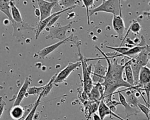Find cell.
<instances>
[{
  "label": "cell",
  "instance_id": "1",
  "mask_svg": "<svg viewBox=\"0 0 150 120\" xmlns=\"http://www.w3.org/2000/svg\"><path fill=\"white\" fill-rule=\"evenodd\" d=\"M96 47L101 52L104 56L103 58H94V59H85L86 61L90 60H96L105 59L107 61L108 66L107 70L104 77V81L101 84L104 87V92L103 100L104 102L107 104L112 100V95L115 93V91L121 87H126L129 88L132 87L123 78V73L124 69V64H121L118 63V59L115 58L110 59L107 56L98 46Z\"/></svg>",
  "mask_w": 150,
  "mask_h": 120
},
{
  "label": "cell",
  "instance_id": "2",
  "mask_svg": "<svg viewBox=\"0 0 150 120\" xmlns=\"http://www.w3.org/2000/svg\"><path fill=\"white\" fill-rule=\"evenodd\" d=\"M73 39V42L76 44L78 51L79 55L80 57V61L81 63V66L83 71V91L85 92L87 95L91 90L93 87V83L91 80V74L92 73V64L87 65V61L85 60V58L83 57V55L80 52V43L78 41L77 37H74Z\"/></svg>",
  "mask_w": 150,
  "mask_h": 120
},
{
  "label": "cell",
  "instance_id": "3",
  "mask_svg": "<svg viewBox=\"0 0 150 120\" xmlns=\"http://www.w3.org/2000/svg\"><path fill=\"white\" fill-rule=\"evenodd\" d=\"M121 1L117 0H103L99 6L93 9H90L88 15L90 16L94 13L99 12L110 13L113 15H122Z\"/></svg>",
  "mask_w": 150,
  "mask_h": 120
},
{
  "label": "cell",
  "instance_id": "4",
  "mask_svg": "<svg viewBox=\"0 0 150 120\" xmlns=\"http://www.w3.org/2000/svg\"><path fill=\"white\" fill-rule=\"evenodd\" d=\"M73 21L70 22L68 24L62 26L60 23H57L56 25H53L49 28V34L46 36V39H57L61 40H63L67 37L66 36L67 32L71 28Z\"/></svg>",
  "mask_w": 150,
  "mask_h": 120
},
{
  "label": "cell",
  "instance_id": "5",
  "mask_svg": "<svg viewBox=\"0 0 150 120\" xmlns=\"http://www.w3.org/2000/svg\"><path fill=\"white\" fill-rule=\"evenodd\" d=\"M81 66L80 61L74 63L69 61L68 64L63 68L59 73H56V77L53 81V85L63 83L70 76V74Z\"/></svg>",
  "mask_w": 150,
  "mask_h": 120
},
{
  "label": "cell",
  "instance_id": "6",
  "mask_svg": "<svg viewBox=\"0 0 150 120\" xmlns=\"http://www.w3.org/2000/svg\"><path fill=\"white\" fill-rule=\"evenodd\" d=\"M59 1H44L38 0L37 4L39 6V9L40 12V20L38 23H40L45 19L47 18L52 14V10L58 3Z\"/></svg>",
  "mask_w": 150,
  "mask_h": 120
},
{
  "label": "cell",
  "instance_id": "7",
  "mask_svg": "<svg viewBox=\"0 0 150 120\" xmlns=\"http://www.w3.org/2000/svg\"><path fill=\"white\" fill-rule=\"evenodd\" d=\"M93 66L94 70L91 74L93 83H94L95 84L97 83H103L107 72V67L103 66L100 60L96 62Z\"/></svg>",
  "mask_w": 150,
  "mask_h": 120
},
{
  "label": "cell",
  "instance_id": "8",
  "mask_svg": "<svg viewBox=\"0 0 150 120\" xmlns=\"http://www.w3.org/2000/svg\"><path fill=\"white\" fill-rule=\"evenodd\" d=\"M32 107V104H29V105L25 106L24 107L21 105L12 106L10 110L9 115L13 119L19 120L23 118L26 113L29 112Z\"/></svg>",
  "mask_w": 150,
  "mask_h": 120
},
{
  "label": "cell",
  "instance_id": "9",
  "mask_svg": "<svg viewBox=\"0 0 150 120\" xmlns=\"http://www.w3.org/2000/svg\"><path fill=\"white\" fill-rule=\"evenodd\" d=\"M73 37V35L71 34V35H70L69 36H68L66 39H65L63 40H61L59 41L54 44H53L52 45H50L49 46H47L41 50H40L38 53V55L39 57V58L40 59H43L45 58L46 56H47L48 54H49L50 53H52L54 50H55L57 48H58L60 45H62V44L66 43V42H69V41H71Z\"/></svg>",
  "mask_w": 150,
  "mask_h": 120
},
{
  "label": "cell",
  "instance_id": "10",
  "mask_svg": "<svg viewBox=\"0 0 150 120\" xmlns=\"http://www.w3.org/2000/svg\"><path fill=\"white\" fill-rule=\"evenodd\" d=\"M75 7H71V8H66V9H62L60 11H58L57 12H55L53 13H52L50 15V16H49V17H47V18L43 20H42V22H40V23H38V27L36 29V33H35V39H38V38L39 37L40 33L46 28L48 23L49 22V21L55 16L56 15H61L62 13L66 12V11H69V10H71L73 8H74Z\"/></svg>",
  "mask_w": 150,
  "mask_h": 120
},
{
  "label": "cell",
  "instance_id": "11",
  "mask_svg": "<svg viewBox=\"0 0 150 120\" xmlns=\"http://www.w3.org/2000/svg\"><path fill=\"white\" fill-rule=\"evenodd\" d=\"M112 24L114 31L118 34L120 39H123L125 27L122 15H113Z\"/></svg>",
  "mask_w": 150,
  "mask_h": 120
},
{
  "label": "cell",
  "instance_id": "12",
  "mask_svg": "<svg viewBox=\"0 0 150 120\" xmlns=\"http://www.w3.org/2000/svg\"><path fill=\"white\" fill-rule=\"evenodd\" d=\"M31 81H32V78H31L30 75L25 77L24 83L18 92L17 96L15 100L13 106L20 105L21 102L23 101V100L25 97L28 89L29 87V85L30 84Z\"/></svg>",
  "mask_w": 150,
  "mask_h": 120
},
{
  "label": "cell",
  "instance_id": "13",
  "mask_svg": "<svg viewBox=\"0 0 150 120\" xmlns=\"http://www.w3.org/2000/svg\"><path fill=\"white\" fill-rule=\"evenodd\" d=\"M150 54V46H148L139 54L132 58V61L139 67L142 68L146 66L148 61V56Z\"/></svg>",
  "mask_w": 150,
  "mask_h": 120
},
{
  "label": "cell",
  "instance_id": "14",
  "mask_svg": "<svg viewBox=\"0 0 150 120\" xmlns=\"http://www.w3.org/2000/svg\"><path fill=\"white\" fill-rule=\"evenodd\" d=\"M118 94V97H119V102H120V104L122 105L124 108L125 111L126 113L127 117H129L131 115L137 114L139 112V111L135 108H134L132 107H131L130 105L128 104L127 102L126 98L124 97V95L121 93V91H118L117 92Z\"/></svg>",
  "mask_w": 150,
  "mask_h": 120
},
{
  "label": "cell",
  "instance_id": "15",
  "mask_svg": "<svg viewBox=\"0 0 150 120\" xmlns=\"http://www.w3.org/2000/svg\"><path fill=\"white\" fill-rule=\"evenodd\" d=\"M13 29V36L16 37V38H19V36L22 34V32L23 30L28 29V30H35L36 29L31 26H30L29 24L22 22V23H16L15 22V23L12 25Z\"/></svg>",
  "mask_w": 150,
  "mask_h": 120
},
{
  "label": "cell",
  "instance_id": "16",
  "mask_svg": "<svg viewBox=\"0 0 150 120\" xmlns=\"http://www.w3.org/2000/svg\"><path fill=\"white\" fill-rule=\"evenodd\" d=\"M150 82V68L146 66L142 67L140 70L138 78V85L142 87V85Z\"/></svg>",
  "mask_w": 150,
  "mask_h": 120
},
{
  "label": "cell",
  "instance_id": "17",
  "mask_svg": "<svg viewBox=\"0 0 150 120\" xmlns=\"http://www.w3.org/2000/svg\"><path fill=\"white\" fill-rule=\"evenodd\" d=\"M9 5L11 13L13 20L16 23H22L23 22V20L22 18L21 12L19 9L15 5V3L13 2V1H10Z\"/></svg>",
  "mask_w": 150,
  "mask_h": 120
},
{
  "label": "cell",
  "instance_id": "18",
  "mask_svg": "<svg viewBox=\"0 0 150 120\" xmlns=\"http://www.w3.org/2000/svg\"><path fill=\"white\" fill-rule=\"evenodd\" d=\"M130 58H129L128 60L125 61L124 63V71L125 73V77H126V81L128 83L129 85L131 86H134V76H133V73L131 67V66L129 64V60Z\"/></svg>",
  "mask_w": 150,
  "mask_h": 120
},
{
  "label": "cell",
  "instance_id": "19",
  "mask_svg": "<svg viewBox=\"0 0 150 120\" xmlns=\"http://www.w3.org/2000/svg\"><path fill=\"white\" fill-rule=\"evenodd\" d=\"M9 2L10 1H0V11L4 13L8 18L12 25H13L15 22L13 20L11 16Z\"/></svg>",
  "mask_w": 150,
  "mask_h": 120
},
{
  "label": "cell",
  "instance_id": "20",
  "mask_svg": "<svg viewBox=\"0 0 150 120\" xmlns=\"http://www.w3.org/2000/svg\"><path fill=\"white\" fill-rule=\"evenodd\" d=\"M98 116H100V119L101 120H104L105 116L110 115V112L111 111L108 108L106 104L104 102V100L102 99L100 102V104L98 108Z\"/></svg>",
  "mask_w": 150,
  "mask_h": 120
},
{
  "label": "cell",
  "instance_id": "21",
  "mask_svg": "<svg viewBox=\"0 0 150 120\" xmlns=\"http://www.w3.org/2000/svg\"><path fill=\"white\" fill-rule=\"evenodd\" d=\"M141 29V25L140 23L136 20H132V21L131 22L130 25H129V27L125 34V35H124V38L122 39V43L120 45V46H122L124 40L126 39V37H127V36L128 35V33L130 32H132V33H136V34H138L140 32Z\"/></svg>",
  "mask_w": 150,
  "mask_h": 120
},
{
  "label": "cell",
  "instance_id": "22",
  "mask_svg": "<svg viewBox=\"0 0 150 120\" xmlns=\"http://www.w3.org/2000/svg\"><path fill=\"white\" fill-rule=\"evenodd\" d=\"M88 101L91 102L100 101L103 98L97 87L96 85H93L91 90L88 94Z\"/></svg>",
  "mask_w": 150,
  "mask_h": 120
},
{
  "label": "cell",
  "instance_id": "23",
  "mask_svg": "<svg viewBox=\"0 0 150 120\" xmlns=\"http://www.w3.org/2000/svg\"><path fill=\"white\" fill-rule=\"evenodd\" d=\"M127 95V97H125L127 102L129 105H132L133 107H137V104L139 102V100L138 97L135 95V94L133 92L131 89L128 88V90L125 92Z\"/></svg>",
  "mask_w": 150,
  "mask_h": 120
},
{
  "label": "cell",
  "instance_id": "24",
  "mask_svg": "<svg viewBox=\"0 0 150 120\" xmlns=\"http://www.w3.org/2000/svg\"><path fill=\"white\" fill-rule=\"evenodd\" d=\"M42 97H43V95H42V94L41 93L38 95V99H37L36 101L34 102L33 105V107L32 108L31 110L30 111V112H29V114L26 115V116L25 118V119H24L23 120H33V116H34V114H35V113L36 112V109H37L38 106H39V104H40V100H41V98H42Z\"/></svg>",
  "mask_w": 150,
  "mask_h": 120
},
{
  "label": "cell",
  "instance_id": "25",
  "mask_svg": "<svg viewBox=\"0 0 150 120\" xmlns=\"http://www.w3.org/2000/svg\"><path fill=\"white\" fill-rule=\"evenodd\" d=\"M47 84L45 85H42L40 87H29L28 89L26 94L25 95L26 97H28V96L30 95H39L46 87Z\"/></svg>",
  "mask_w": 150,
  "mask_h": 120
},
{
  "label": "cell",
  "instance_id": "26",
  "mask_svg": "<svg viewBox=\"0 0 150 120\" xmlns=\"http://www.w3.org/2000/svg\"><path fill=\"white\" fill-rule=\"evenodd\" d=\"M79 1L75 0H62L58 1V4H59L63 8H66V9L71 7H76V5L77 4H79Z\"/></svg>",
  "mask_w": 150,
  "mask_h": 120
},
{
  "label": "cell",
  "instance_id": "27",
  "mask_svg": "<svg viewBox=\"0 0 150 120\" xmlns=\"http://www.w3.org/2000/svg\"><path fill=\"white\" fill-rule=\"evenodd\" d=\"M82 3L84 5L86 11H87V23L88 25H90V16L88 15V11H89V8L90 7H91L93 5L94 6V0H82Z\"/></svg>",
  "mask_w": 150,
  "mask_h": 120
},
{
  "label": "cell",
  "instance_id": "28",
  "mask_svg": "<svg viewBox=\"0 0 150 120\" xmlns=\"http://www.w3.org/2000/svg\"><path fill=\"white\" fill-rule=\"evenodd\" d=\"M137 107L146 116V117L148 118V119L149 120V112H150V108L148 106L145 105L139 102L137 104Z\"/></svg>",
  "mask_w": 150,
  "mask_h": 120
},
{
  "label": "cell",
  "instance_id": "29",
  "mask_svg": "<svg viewBox=\"0 0 150 120\" xmlns=\"http://www.w3.org/2000/svg\"><path fill=\"white\" fill-rule=\"evenodd\" d=\"M142 90L144 91L145 92L146 94V97H147V103L148 104L149 106H150L149 104V97H150V82L146 83L144 85H142Z\"/></svg>",
  "mask_w": 150,
  "mask_h": 120
},
{
  "label": "cell",
  "instance_id": "30",
  "mask_svg": "<svg viewBox=\"0 0 150 120\" xmlns=\"http://www.w3.org/2000/svg\"><path fill=\"white\" fill-rule=\"evenodd\" d=\"M107 106L108 107V108L113 112H114L116 111L117 106L118 105H121L120 102L119 101H117L115 100H111L107 102L106 104Z\"/></svg>",
  "mask_w": 150,
  "mask_h": 120
},
{
  "label": "cell",
  "instance_id": "31",
  "mask_svg": "<svg viewBox=\"0 0 150 120\" xmlns=\"http://www.w3.org/2000/svg\"><path fill=\"white\" fill-rule=\"evenodd\" d=\"M6 103L5 102V101L4 100L2 97H0V119L1 118L2 115L4 110V108L6 105Z\"/></svg>",
  "mask_w": 150,
  "mask_h": 120
},
{
  "label": "cell",
  "instance_id": "32",
  "mask_svg": "<svg viewBox=\"0 0 150 120\" xmlns=\"http://www.w3.org/2000/svg\"><path fill=\"white\" fill-rule=\"evenodd\" d=\"M61 16V15H56L55 16H54L48 23L46 28H50V27H52V26H53L54 25V23L56 22V21L59 19V18Z\"/></svg>",
  "mask_w": 150,
  "mask_h": 120
},
{
  "label": "cell",
  "instance_id": "33",
  "mask_svg": "<svg viewBox=\"0 0 150 120\" xmlns=\"http://www.w3.org/2000/svg\"><path fill=\"white\" fill-rule=\"evenodd\" d=\"M93 120H101L100 118V116H98V115L96 114H93Z\"/></svg>",
  "mask_w": 150,
  "mask_h": 120
},
{
  "label": "cell",
  "instance_id": "34",
  "mask_svg": "<svg viewBox=\"0 0 150 120\" xmlns=\"http://www.w3.org/2000/svg\"><path fill=\"white\" fill-rule=\"evenodd\" d=\"M35 13L36 15V16H40V11L39 9L38 8H35Z\"/></svg>",
  "mask_w": 150,
  "mask_h": 120
},
{
  "label": "cell",
  "instance_id": "35",
  "mask_svg": "<svg viewBox=\"0 0 150 120\" xmlns=\"http://www.w3.org/2000/svg\"><path fill=\"white\" fill-rule=\"evenodd\" d=\"M29 112H30V111H29ZM29 112H28V113H26V114H25V116H23V118H21V119H19V120H23V119H25V117H26V115H28V114H29Z\"/></svg>",
  "mask_w": 150,
  "mask_h": 120
},
{
  "label": "cell",
  "instance_id": "36",
  "mask_svg": "<svg viewBox=\"0 0 150 120\" xmlns=\"http://www.w3.org/2000/svg\"><path fill=\"white\" fill-rule=\"evenodd\" d=\"M3 88H4V87H3L2 85H0V90H2V89H3Z\"/></svg>",
  "mask_w": 150,
  "mask_h": 120
}]
</instances>
